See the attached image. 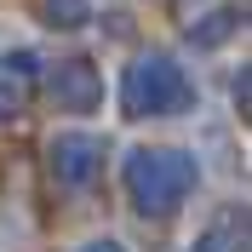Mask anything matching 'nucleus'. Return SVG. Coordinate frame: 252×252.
Segmentation results:
<instances>
[{"mask_svg": "<svg viewBox=\"0 0 252 252\" xmlns=\"http://www.w3.org/2000/svg\"><path fill=\"white\" fill-rule=\"evenodd\" d=\"M241 241H247V223L229 212V218H223L212 235H201V247H195V252H241Z\"/></svg>", "mask_w": 252, "mask_h": 252, "instance_id": "39448f33", "label": "nucleus"}, {"mask_svg": "<svg viewBox=\"0 0 252 252\" xmlns=\"http://www.w3.org/2000/svg\"><path fill=\"white\" fill-rule=\"evenodd\" d=\"M80 252H126V247H115V241H92V247H80Z\"/></svg>", "mask_w": 252, "mask_h": 252, "instance_id": "6e6552de", "label": "nucleus"}, {"mask_svg": "<svg viewBox=\"0 0 252 252\" xmlns=\"http://www.w3.org/2000/svg\"><path fill=\"white\" fill-rule=\"evenodd\" d=\"M229 29H235V12H212V17H206V29H201V46H218Z\"/></svg>", "mask_w": 252, "mask_h": 252, "instance_id": "0eeeda50", "label": "nucleus"}, {"mask_svg": "<svg viewBox=\"0 0 252 252\" xmlns=\"http://www.w3.org/2000/svg\"><path fill=\"white\" fill-rule=\"evenodd\" d=\"M52 103H58V109H92L97 97H103V80H97V69L92 63H58V69H52Z\"/></svg>", "mask_w": 252, "mask_h": 252, "instance_id": "20e7f679", "label": "nucleus"}, {"mask_svg": "<svg viewBox=\"0 0 252 252\" xmlns=\"http://www.w3.org/2000/svg\"><path fill=\"white\" fill-rule=\"evenodd\" d=\"M121 103L132 115H172V109H184L189 103V80H184V69H178L172 58H138L132 69H126V80H121Z\"/></svg>", "mask_w": 252, "mask_h": 252, "instance_id": "f03ea898", "label": "nucleus"}, {"mask_svg": "<svg viewBox=\"0 0 252 252\" xmlns=\"http://www.w3.org/2000/svg\"><path fill=\"white\" fill-rule=\"evenodd\" d=\"M46 17L58 29H80L86 23V0H46Z\"/></svg>", "mask_w": 252, "mask_h": 252, "instance_id": "423d86ee", "label": "nucleus"}, {"mask_svg": "<svg viewBox=\"0 0 252 252\" xmlns=\"http://www.w3.org/2000/svg\"><path fill=\"white\" fill-rule=\"evenodd\" d=\"M97 160H103V143L92 132H58L52 138V172H58V184H86L97 172Z\"/></svg>", "mask_w": 252, "mask_h": 252, "instance_id": "7ed1b4c3", "label": "nucleus"}, {"mask_svg": "<svg viewBox=\"0 0 252 252\" xmlns=\"http://www.w3.org/2000/svg\"><path fill=\"white\" fill-rule=\"evenodd\" d=\"M126 189L143 212H172L195 189V160L178 155V149H138L126 160Z\"/></svg>", "mask_w": 252, "mask_h": 252, "instance_id": "f257e3e1", "label": "nucleus"}]
</instances>
